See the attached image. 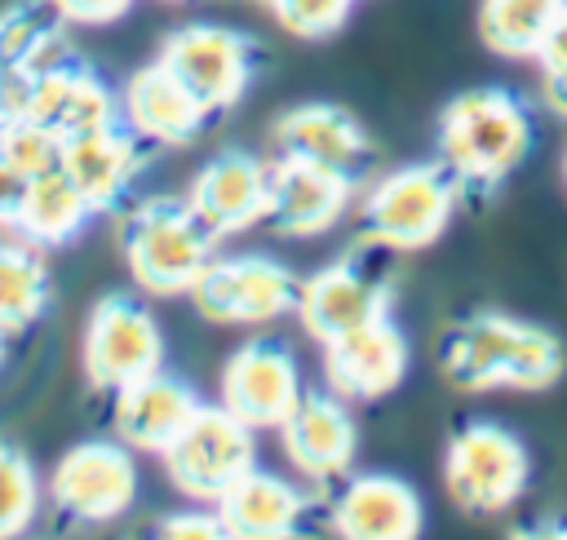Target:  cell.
Masks as SVG:
<instances>
[{"instance_id": "obj_1", "label": "cell", "mask_w": 567, "mask_h": 540, "mask_svg": "<svg viewBox=\"0 0 567 540\" xmlns=\"http://www.w3.org/2000/svg\"><path fill=\"white\" fill-rule=\"evenodd\" d=\"M447 385L465 394L487 390H549L563 376V345L554 332L501 310L461 314L439 341Z\"/></svg>"}, {"instance_id": "obj_37", "label": "cell", "mask_w": 567, "mask_h": 540, "mask_svg": "<svg viewBox=\"0 0 567 540\" xmlns=\"http://www.w3.org/2000/svg\"><path fill=\"white\" fill-rule=\"evenodd\" d=\"M563 177H567V159H563Z\"/></svg>"}, {"instance_id": "obj_11", "label": "cell", "mask_w": 567, "mask_h": 540, "mask_svg": "<svg viewBox=\"0 0 567 540\" xmlns=\"http://www.w3.org/2000/svg\"><path fill=\"white\" fill-rule=\"evenodd\" d=\"M84 376L93 390H106L115 394L120 385L164 367V336H159V323L155 314L124 297V292H111L93 305L89 323H84Z\"/></svg>"}, {"instance_id": "obj_15", "label": "cell", "mask_w": 567, "mask_h": 540, "mask_svg": "<svg viewBox=\"0 0 567 540\" xmlns=\"http://www.w3.org/2000/svg\"><path fill=\"white\" fill-rule=\"evenodd\" d=\"M354 195H359L354 177H341L332 168L279 155L270 164V208H266V221L284 239H310V235L332 230L346 217V208L354 204Z\"/></svg>"}, {"instance_id": "obj_13", "label": "cell", "mask_w": 567, "mask_h": 540, "mask_svg": "<svg viewBox=\"0 0 567 540\" xmlns=\"http://www.w3.org/2000/svg\"><path fill=\"white\" fill-rule=\"evenodd\" d=\"M190 212L204 221L213 239H230L257 221H266L270 208V164L248 150H221L208 159L190 186H186Z\"/></svg>"}, {"instance_id": "obj_4", "label": "cell", "mask_w": 567, "mask_h": 540, "mask_svg": "<svg viewBox=\"0 0 567 540\" xmlns=\"http://www.w3.org/2000/svg\"><path fill=\"white\" fill-rule=\"evenodd\" d=\"M390 297H394V252L363 239L359 248L341 252L337 261L301 279L297 319L319 345H328L372 319H385Z\"/></svg>"}, {"instance_id": "obj_8", "label": "cell", "mask_w": 567, "mask_h": 540, "mask_svg": "<svg viewBox=\"0 0 567 540\" xmlns=\"http://www.w3.org/2000/svg\"><path fill=\"white\" fill-rule=\"evenodd\" d=\"M532 478V460L527 447L492 420H470L452 434L447 456H443V482L456 509L487 518L509 509Z\"/></svg>"}, {"instance_id": "obj_5", "label": "cell", "mask_w": 567, "mask_h": 540, "mask_svg": "<svg viewBox=\"0 0 567 540\" xmlns=\"http://www.w3.org/2000/svg\"><path fill=\"white\" fill-rule=\"evenodd\" d=\"M456 204H461V190L434 159L403 164L363 190L359 230L363 239L390 252H416V248H430L447 230Z\"/></svg>"}, {"instance_id": "obj_22", "label": "cell", "mask_w": 567, "mask_h": 540, "mask_svg": "<svg viewBox=\"0 0 567 540\" xmlns=\"http://www.w3.org/2000/svg\"><path fill=\"white\" fill-rule=\"evenodd\" d=\"M195 407H199L195 390L182 376L155 367V372H146V376H137L111 394V429L133 451L159 456L182 434V425L195 416Z\"/></svg>"}, {"instance_id": "obj_14", "label": "cell", "mask_w": 567, "mask_h": 540, "mask_svg": "<svg viewBox=\"0 0 567 540\" xmlns=\"http://www.w3.org/2000/svg\"><path fill=\"white\" fill-rule=\"evenodd\" d=\"M301 398L297 359L279 341H248L239 345L221 367V407H230L252 429H279L284 416Z\"/></svg>"}, {"instance_id": "obj_27", "label": "cell", "mask_w": 567, "mask_h": 540, "mask_svg": "<svg viewBox=\"0 0 567 540\" xmlns=\"http://www.w3.org/2000/svg\"><path fill=\"white\" fill-rule=\"evenodd\" d=\"M563 4L567 0H483L478 35L501 58H532Z\"/></svg>"}, {"instance_id": "obj_34", "label": "cell", "mask_w": 567, "mask_h": 540, "mask_svg": "<svg viewBox=\"0 0 567 540\" xmlns=\"http://www.w3.org/2000/svg\"><path fill=\"white\" fill-rule=\"evenodd\" d=\"M22 177L0 159V226H9L13 230V212H18V199H22Z\"/></svg>"}, {"instance_id": "obj_6", "label": "cell", "mask_w": 567, "mask_h": 540, "mask_svg": "<svg viewBox=\"0 0 567 540\" xmlns=\"http://www.w3.org/2000/svg\"><path fill=\"white\" fill-rule=\"evenodd\" d=\"M252 425H244L230 407H208L199 403L195 416L182 425V434L159 451L168 482L190 496L195 505H217L252 465H257V443Z\"/></svg>"}, {"instance_id": "obj_10", "label": "cell", "mask_w": 567, "mask_h": 540, "mask_svg": "<svg viewBox=\"0 0 567 540\" xmlns=\"http://www.w3.org/2000/svg\"><path fill=\"white\" fill-rule=\"evenodd\" d=\"M49 500L75 522H111L137 500V460L120 438H89L58 456L49 474Z\"/></svg>"}, {"instance_id": "obj_18", "label": "cell", "mask_w": 567, "mask_h": 540, "mask_svg": "<svg viewBox=\"0 0 567 540\" xmlns=\"http://www.w3.org/2000/svg\"><path fill=\"white\" fill-rule=\"evenodd\" d=\"M275 146L288 159L332 168L341 177H354L359 186L372 168V142H368L363 124L346 106H332V102H301V106L284 111L275 124Z\"/></svg>"}, {"instance_id": "obj_28", "label": "cell", "mask_w": 567, "mask_h": 540, "mask_svg": "<svg viewBox=\"0 0 567 540\" xmlns=\"http://www.w3.org/2000/svg\"><path fill=\"white\" fill-rule=\"evenodd\" d=\"M35 509H40V478L31 460L18 447L0 443V540L27 531Z\"/></svg>"}, {"instance_id": "obj_19", "label": "cell", "mask_w": 567, "mask_h": 540, "mask_svg": "<svg viewBox=\"0 0 567 540\" xmlns=\"http://www.w3.org/2000/svg\"><path fill=\"white\" fill-rule=\"evenodd\" d=\"M120 120L146 146H190L213 111L155 58L151 66L133 71L120 89Z\"/></svg>"}, {"instance_id": "obj_25", "label": "cell", "mask_w": 567, "mask_h": 540, "mask_svg": "<svg viewBox=\"0 0 567 540\" xmlns=\"http://www.w3.org/2000/svg\"><path fill=\"white\" fill-rule=\"evenodd\" d=\"M89 217H93L89 199L66 177V168L53 164V168L27 177L22 199H18V212H13V230L27 235L40 248H62V243H71L89 226Z\"/></svg>"}, {"instance_id": "obj_17", "label": "cell", "mask_w": 567, "mask_h": 540, "mask_svg": "<svg viewBox=\"0 0 567 540\" xmlns=\"http://www.w3.org/2000/svg\"><path fill=\"white\" fill-rule=\"evenodd\" d=\"M18 115H31L35 124H44L58 142L93 133L102 124L120 120V97L106 89V80L97 71H89L75 58H62L53 66H44L31 89L22 93Z\"/></svg>"}, {"instance_id": "obj_31", "label": "cell", "mask_w": 567, "mask_h": 540, "mask_svg": "<svg viewBox=\"0 0 567 540\" xmlns=\"http://www.w3.org/2000/svg\"><path fill=\"white\" fill-rule=\"evenodd\" d=\"M536 66H540V84H545V97H563L567 93V4L554 13L549 31L540 35L536 44Z\"/></svg>"}, {"instance_id": "obj_30", "label": "cell", "mask_w": 567, "mask_h": 540, "mask_svg": "<svg viewBox=\"0 0 567 540\" xmlns=\"http://www.w3.org/2000/svg\"><path fill=\"white\" fill-rule=\"evenodd\" d=\"M252 4L270 9L275 22L288 35H297V40H323V35H332L346 22V13L359 0H252Z\"/></svg>"}, {"instance_id": "obj_32", "label": "cell", "mask_w": 567, "mask_h": 540, "mask_svg": "<svg viewBox=\"0 0 567 540\" xmlns=\"http://www.w3.org/2000/svg\"><path fill=\"white\" fill-rule=\"evenodd\" d=\"M155 531H159V536H173V540H217V536H226V527H221V518H217L213 505H208V509L173 513V518H164Z\"/></svg>"}, {"instance_id": "obj_21", "label": "cell", "mask_w": 567, "mask_h": 540, "mask_svg": "<svg viewBox=\"0 0 567 540\" xmlns=\"http://www.w3.org/2000/svg\"><path fill=\"white\" fill-rule=\"evenodd\" d=\"M71 58L62 13L49 0H18L0 13V115H18L31 80Z\"/></svg>"}, {"instance_id": "obj_7", "label": "cell", "mask_w": 567, "mask_h": 540, "mask_svg": "<svg viewBox=\"0 0 567 540\" xmlns=\"http://www.w3.org/2000/svg\"><path fill=\"white\" fill-rule=\"evenodd\" d=\"M301 279L261 252L248 257H213L190 283V305L199 319L221 328H261L284 314H297Z\"/></svg>"}, {"instance_id": "obj_3", "label": "cell", "mask_w": 567, "mask_h": 540, "mask_svg": "<svg viewBox=\"0 0 567 540\" xmlns=\"http://www.w3.org/2000/svg\"><path fill=\"white\" fill-rule=\"evenodd\" d=\"M213 235L190 212L186 199L151 195L128 208L120 248L133 283L146 297H186L199 270L213 261Z\"/></svg>"}, {"instance_id": "obj_35", "label": "cell", "mask_w": 567, "mask_h": 540, "mask_svg": "<svg viewBox=\"0 0 567 540\" xmlns=\"http://www.w3.org/2000/svg\"><path fill=\"white\" fill-rule=\"evenodd\" d=\"M549 106H554L558 115H567V93H563V97H549Z\"/></svg>"}, {"instance_id": "obj_12", "label": "cell", "mask_w": 567, "mask_h": 540, "mask_svg": "<svg viewBox=\"0 0 567 540\" xmlns=\"http://www.w3.org/2000/svg\"><path fill=\"white\" fill-rule=\"evenodd\" d=\"M279 451L315 487H337L341 478H350V465L359 451V429H354L346 398H337L332 390L328 394L301 390L297 407L279 425Z\"/></svg>"}, {"instance_id": "obj_29", "label": "cell", "mask_w": 567, "mask_h": 540, "mask_svg": "<svg viewBox=\"0 0 567 540\" xmlns=\"http://www.w3.org/2000/svg\"><path fill=\"white\" fill-rule=\"evenodd\" d=\"M0 159L27 181L62 159V142L31 115H0Z\"/></svg>"}, {"instance_id": "obj_24", "label": "cell", "mask_w": 567, "mask_h": 540, "mask_svg": "<svg viewBox=\"0 0 567 540\" xmlns=\"http://www.w3.org/2000/svg\"><path fill=\"white\" fill-rule=\"evenodd\" d=\"M226 536L235 540H279L292 536L310 509L306 491L279 474H261L257 465L213 505Z\"/></svg>"}, {"instance_id": "obj_33", "label": "cell", "mask_w": 567, "mask_h": 540, "mask_svg": "<svg viewBox=\"0 0 567 540\" xmlns=\"http://www.w3.org/2000/svg\"><path fill=\"white\" fill-rule=\"evenodd\" d=\"M49 4L62 13V22L75 27H106L133 9V0H49Z\"/></svg>"}, {"instance_id": "obj_23", "label": "cell", "mask_w": 567, "mask_h": 540, "mask_svg": "<svg viewBox=\"0 0 567 540\" xmlns=\"http://www.w3.org/2000/svg\"><path fill=\"white\" fill-rule=\"evenodd\" d=\"M328 518L350 540H412L421 536L425 505L412 482L394 474H363L337 482Z\"/></svg>"}, {"instance_id": "obj_16", "label": "cell", "mask_w": 567, "mask_h": 540, "mask_svg": "<svg viewBox=\"0 0 567 540\" xmlns=\"http://www.w3.org/2000/svg\"><path fill=\"white\" fill-rule=\"evenodd\" d=\"M403 372H408V336L399 332V323H390V314L323 345V381L346 403L385 398L390 390H399Z\"/></svg>"}, {"instance_id": "obj_26", "label": "cell", "mask_w": 567, "mask_h": 540, "mask_svg": "<svg viewBox=\"0 0 567 540\" xmlns=\"http://www.w3.org/2000/svg\"><path fill=\"white\" fill-rule=\"evenodd\" d=\"M53 297V279L44 266V248L27 235L0 226V332L22 336Z\"/></svg>"}, {"instance_id": "obj_9", "label": "cell", "mask_w": 567, "mask_h": 540, "mask_svg": "<svg viewBox=\"0 0 567 540\" xmlns=\"http://www.w3.org/2000/svg\"><path fill=\"white\" fill-rule=\"evenodd\" d=\"M155 58L213 115L217 111H230L248 93V84L257 75V44L244 31L221 27V22H186V27L168 31Z\"/></svg>"}, {"instance_id": "obj_36", "label": "cell", "mask_w": 567, "mask_h": 540, "mask_svg": "<svg viewBox=\"0 0 567 540\" xmlns=\"http://www.w3.org/2000/svg\"><path fill=\"white\" fill-rule=\"evenodd\" d=\"M4 341H9V336H4V332H0V363H4Z\"/></svg>"}, {"instance_id": "obj_20", "label": "cell", "mask_w": 567, "mask_h": 540, "mask_svg": "<svg viewBox=\"0 0 567 540\" xmlns=\"http://www.w3.org/2000/svg\"><path fill=\"white\" fill-rule=\"evenodd\" d=\"M58 164L80 186V195L89 199L93 212H111L124 204L137 173L146 168V142L124 120H115V124H102L93 133L66 137Z\"/></svg>"}, {"instance_id": "obj_2", "label": "cell", "mask_w": 567, "mask_h": 540, "mask_svg": "<svg viewBox=\"0 0 567 540\" xmlns=\"http://www.w3.org/2000/svg\"><path fill=\"white\" fill-rule=\"evenodd\" d=\"M532 150V115L509 89H470L452 97L434 128V164L465 195L496 190Z\"/></svg>"}, {"instance_id": "obj_38", "label": "cell", "mask_w": 567, "mask_h": 540, "mask_svg": "<svg viewBox=\"0 0 567 540\" xmlns=\"http://www.w3.org/2000/svg\"><path fill=\"white\" fill-rule=\"evenodd\" d=\"M168 4H177V0H168Z\"/></svg>"}]
</instances>
